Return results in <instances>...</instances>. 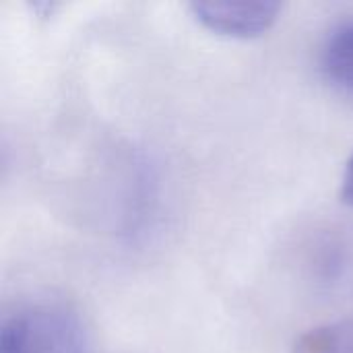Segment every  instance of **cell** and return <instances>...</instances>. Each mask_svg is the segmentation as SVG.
<instances>
[{
    "instance_id": "1",
    "label": "cell",
    "mask_w": 353,
    "mask_h": 353,
    "mask_svg": "<svg viewBox=\"0 0 353 353\" xmlns=\"http://www.w3.org/2000/svg\"><path fill=\"white\" fill-rule=\"evenodd\" d=\"M0 353H93V345L77 310L41 302L12 312L2 323Z\"/></svg>"
},
{
    "instance_id": "2",
    "label": "cell",
    "mask_w": 353,
    "mask_h": 353,
    "mask_svg": "<svg viewBox=\"0 0 353 353\" xmlns=\"http://www.w3.org/2000/svg\"><path fill=\"white\" fill-rule=\"evenodd\" d=\"M281 10L277 2H192V17L213 33L228 37H256L265 33Z\"/></svg>"
},
{
    "instance_id": "3",
    "label": "cell",
    "mask_w": 353,
    "mask_h": 353,
    "mask_svg": "<svg viewBox=\"0 0 353 353\" xmlns=\"http://www.w3.org/2000/svg\"><path fill=\"white\" fill-rule=\"evenodd\" d=\"M321 72L339 93L353 97V17L335 23L321 46Z\"/></svg>"
},
{
    "instance_id": "4",
    "label": "cell",
    "mask_w": 353,
    "mask_h": 353,
    "mask_svg": "<svg viewBox=\"0 0 353 353\" xmlns=\"http://www.w3.org/2000/svg\"><path fill=\"white\" fill-rule=\"evenodd\" d=\"M294 353H353V316L308 329L296 339Z\"/></svg>"
},
{
    "instance_id": "5",
    "label": "cell",
    "mask_w": 353,
    "mask_h": 353,
    "mask_svg": "<svg viewBox=\"0 0 353 353\" xmlns=\"http://www.w3.org/2000/svg\"><path fill=\"white\" fill-rule=\"evenodd\" d=\"M341 194L343 199L353 207V155L350 157V161L345 163L343 170V178H341Z\"/></svg>"
}]
</instances>
